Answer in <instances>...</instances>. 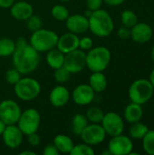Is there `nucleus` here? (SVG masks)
Masks as SVG:
<instances>
[{"mask_svg": "<svg viewBox=\"0 0 154 155\" xmlns=\"http://www.w3.org/2000/svg\"><path fill=\"white\" fill-rule=\"evenodd\" d=\"M13 67L17 69L22 74L33 73L40 64V53L30 44L15 46V50L11 55Z\"/></svg>", "mask_w": 154, "mask_h": 155, "instance_id": "1", "label": "nucleus"}, {"mask_svg": "<svg viewBox=\"0 0 154 155\" xmlns=\"http://www.w3.org/2000/svg\"><path fill=\"white\" fill-rule=\"evenodd\" d=\"M89 30L98 37L109 36L114 29V22L112 15L104 9L93 11L88 17Z\"/></svg>", "mask_w": 154, "mask_h": 155, "instance_id": "2", "label": "nucleus"}, {"mask_svg": "<svg viewBox=\"0 0 154 155\" xmlns=\"http://www.w3.org/2000/svg\"><path fill=\"white\" fill-rule=\"evenodd\" d=\"M112 59L111 51L105 46H94L86 53V67L92 72H103Z\"/></svg>", "mask_w": 154, "mask_h": 155, "instance_id": "3", "label": "nucleus"}, {"mask_svg": "<svg viewBox=\"0 0 154 155\" xmlns=\"http://www.w3.org/2000/svg\"><path fill=\"white\" fill-rule=\"evenodd\" d=\"M58 35L50 29L40 28L32 32L29 44L39 53H46L49 50L56 47Z\"/></svg>", "mask_w": 154, "mask_h": 155, "instance_id": "4", "label": "nucleus"}, {"mask_svg": "<svg viewBox=\"0 0 154 155\" xmlns=\"http://www.w3.org/2000/svg\"><path fill=\"white\" fill-rule=\"evenodd\" d=\"M15 96L24 102H30L38 97L41 93L40 83L29 76L21 77V79L14 85Z\"/></svg>", "mask_w": 154, "mask_h": 155, "instance_id": "5", "label": "nucleus"}, {"mask_svg": "<svg viewBox=\"0 0 154 155\" xmlns=\"http://www.w3.org/2000/svg\"><path fill=\"white\" fill-rule=\"evenodd\" d=\"M154 88L148 79H137L132 83L128 90V96L131 102L144 104L153 96Z\"/></svg>", "mask_w": 154, "mask_h": 155, "instance_id": "6", "label": "nucleus"}, {"mask_svg": "<svg viewBox=\"0 0 154 155\" xmlns=\"http://www.w3.org/2000/svg\"><path fill=\"white\" fill-rule=\"evenodd\" d=\"M41 115L35 108H27L22 111L16 125L22 131L24 135H29L36 133L40 127Z\"/></svg>", "mask_w": 154, "mask_h": 155, "instance_id": "7", "label": "nucleus"}, {"mask_svg": "<svg viewBox=\"0 0 154 155\" xmlns=\"http://www.w3.org/2000/svg\"><path fill=\"white\" fill-rule=\"evenodd\" d=\"M22 109L20 105L12 99H5L0 102V119L6 124H16Z\"/></svg>", "mask_w": 154, "mask_h": 155, "instance_id": "8", "label": "nucleus"}, {"mask_svg": "<svg viewBox=\"0 0 154 155\" xmlns=\"http://www.w3.org/2000/svg\"><path fill=\"white\" fill-rule=\"evenodd\" d=\"M64 66L71 74H78L86 67V53L79 48L64 54Z\"/></svg>", "mask_w": 154, "mask_h": 155, "instance_id": "9", "label": "nucleus"}, {"mask_svg": "<svg viewBox=\"0 0 154 155\" xmlns=\"http://www.w3.org/2000/svg\"><path fill=\"white\" fill-rule=\"evenodd\" d=\"M101 124L106 134L111 137L121 134L124 131V121L123 117L115 112L104 114Z\"/></svg>", "mask_w": 154, "mask_h": 155, "instance_id": "10", "label": "nucleus"}, {"mask_svg": "<svg viewBox=\"0 0 154 155\" xmlns=\"http://www.w3.org/2000/svg\"><path fill=\"white\" fill-rule=\"evenodd\" d=\"M106 133L101 124H88L84 129L80 137L83 143H85L91 146L98 145L102 143L106 138Z\"/></svg>", "mask_w": 154, "mask_h": 155, "instance_id": "11", "label": "nucleus"}, {"mask_svg": "<svg viewBox=\"0 0 154 155\" xmlns=\"http://www.w3.org/2000/svg\"><path fill=\"white\" fill-rule=\"evenodd\" d=\"M108 149L112 155H129L133 150L132 139L123 134L112 136L108 143Z\"/></svg>", "mask_w": 154, "mask_h": 155, "instance_id": "12", "label": "nucleus"}, {"mask_svg": "<svg viewBox=\"0 0 154 155\" xmlns=\"http://www.w3.org/2000/svg\"><path fill=\"white\" fill-rule=\"evenodd\" d=\"M71 97L75 104L79 106H85L93 102L95 98V92L88 84H81L74 89Z\"/></svg>", "mask_w": 154, "mask_h": 155, "instance_id": "13", "label": "nucleus"}, {"mask_svg": "<svg viewBox=\"0 0 154 155\" xmlns=\"http://www.w3.org/2000/svg\"><path fill=\"white\" fill-rule=\"evenodd\" d=\"M4 144L9 149H16L21 146L24 140V134L16 124L6 125L1 135Z\"/></svg>", "mask_w": 154, "mask_h": 155, "instance_id": "14", "label": "nucleus"}, {"mask_svg": "<svg viewBox=\"0 0 154 155\" xmlns=\"http://www.w3.org/2000/svg\"><path fill=\"white\" fill-rule=\"evenodd\" d=\"M64 22L67 30L77 35H83L89 30V21L84 15H70Z\"/></svg>", "mask_w": 154, "mask_h": 155, "instance_id": "15", "label": "nucleus"}, {"mask_svg": "<svg viewBox=\"0 0 154 155\" xmlns=\"http://www.w3.org/2000/svg\"><path fill=\"white\" fill-rule=\"evenodd\" d=\"M71 98V94L64 85L58 84L54 86L49 94V102L50 104L56 108H61L65 106Z\"/></svg>", "mask_w": 154, "mask_h": 155, "instance_id": "16", "label": "nucleus"}, {"mask_svg": "<svg viewBox=\"0 0 154 155\" xmlns=\"http://www.w3.org/2000/svg\"><path fill=\"white\" fill-rule=\"evenodd\" d=\"M153 35L152 26L144 22L137 23L131 28V38L138 44H145L151 40Z\"/></svg>", "mask_w": 154, "mask_h": 155, "instance_id": "17", "label": "nucleus"}, {"mask_svg": "<svg viewBox=\"0 0 154 155\" xmlns=\"http://www.w3.org/2000/svg\"><path fill=\"white\" fill-rule=\"evenodd\" d=\"M9 9L11 16L17 21H25L34 14L33 5L26 1H15Z\"/></svg>", "mask_w": 154, "mask_h": 155, "instance_id": "18", "label": "nucleus"}, {"mask_svg": "<svg viewBox=\"0 0 154 155\" xmlns=\"http://www.w3.org/2000/svg\"><path fill=\"white\" fill-rule=\"evenodd\" d=\"M78 45H79V36L68 31L63 34L61 36H59L56 48L65 54L71 51L77 49Z\"/></svg>", "mask_w": 154, "mask_h": 155, "instance_id": "19", "label": "nucleus"}, {"mask_svg": "<svg viewBox=\"0 0 154 155\" xmlns=\"http://www.w3.org/2000/svg\"><path fill=\"white\" fill-rule=\"evenodd\" d=\"M143 116V110L142 105L133 102H131V104H129L123 111L124 120L129 124H133L141 121Z\"/></svg>", "mask_w": 154, "mask_h": 155, "instance_id": "20", "label": "nucleus"}, {"mask_svg": "<svg viewBox=\"0 0 154 155\" xmlns=\"http://www.w3.org/2000/svg\"><path fill=\"white\" fill-rule=\"evenodd\" d=\"M88 84L95 92V94H98L106 90L108 81L103 72H92V74L89 77Z\"/></svg>", "mask_w": 154, "mask_h": 155, "instance_id": "21", "label": "nucleus"}, {"mask_svg": "<svg viewBox=\"0 0 154 155\" xmlns=\"http://www.w3.org/2000/svg\"><path fill=\"white\" fill-rule=\"evenodd\" d=\"M53 143L58 150L59 153H64V154L65 153L70 154L74 145L73 139L70 136L66 134H63L55 135V137L54 138Z\"/></svg>", "mask_w": 154, "mask_h": 155, "instance_id": "22", "label": "nucleus"}, {"mask_svg": "<svg viewBox=\"0 0 154 155\" xmlns=\"http://www.w3.org/2000/svg\"><path fill=\"white\" fill-rule=\"evenodd\" d=\"M45 61H46V63L50 68L55 70V69L62 67L64 65V54L62 53L56 47H54V48L49 50L48 52H46Z\"/></svg>", "mask_w": 154, "mask_h": 155, "instance_id": "23", "label": "nucleus"}, {"mask_svg": "<svg viewBox=\"0 0 154 155\" xmlns=\"http://www.w3.org/2000/svg\"><path fill=\"white\" fill-rule=\"evenodd\" d=\"M88 124L89 122L85 114H76L73 116L71 121V131L74 135L80 136L84 129L88 125Z\"/></svg>", "mask_w": 154, "mask_h": 155, "instance_id": "24", "label": "nucleus"}, {"mask_svg": "<svg viewBox=\"0 0 154 155\" xmlns=\"http://www.w3.org/2000/svg\"><path fill=\"white\" fill-rule=\"evenodd\" d=\"M148 131H149L148 126L139 121V122L131 124V126L129 128V135L133 139L142 140L145 136Z\"/></svg>", "mask_w": 154, "mask_h": 155, "instance_id": "25", "label": "nucleus"}, {"mask_svg": "<svg viewBox=\"0 0 154 155\" xmlns=\"http://www.w3.org/2000/svg\"><path fill=\"white\" fill-rule=\"evenodd\" d=\"M15 50V42L9 37L0 38V57H8Z\"/></svg>", "mask_w": 154, "mask_h": 155, "instance_id": "26", "label": "nucleus"}, {"mask_svg": "<svg viewBox=\"0 0 154 155\" xmlns=\"http://www.w3.org/2000/svg\"><path fill=\"white\" fill-rule=\"evenodd\" d=\"M88 122L92 123V124H101L104 113L103 111L98 107V106H92L90 108L87 109L86 113L84 114Z\"/></svg>", "mask_w": 154, "mask_h": 155, "instance_id": "27", "label": "nucleus"}, {"mask_svg": "<svg viewBox=\"0 0 154 155\" xmlns=\"http://www.w3.org/2000/svg\"><path fill=\"white\" fill-rule=\"evenodd\" d=\"M51 15L54 17V19H55L56 21L64 22L70 15V13H69L68 8L65 5L57 4V5H54L52 7V9H51Z\"/></svg>", "mask_w": 154, "mask_h": 155, "instance_id": "28", "label": "nucleus"}, {"mask_svg": "<svg viewBox=\"0 0 154 155\" xmlns=\"http://www.w3.org/2000/svg\"><path fill=\"white\" fill-rule=\"evenodd\" d=\"M121 21L124 26L132 28L134 25L138 23V16L133 10L126 9L121 14Z\"/></svg>", "mask_w": 154, "mask_h": 155, "instance_id": "29", "label": "nucleus"}, {"mask_svg": "<svg viewBox=\"0 0 154 155\" xmlns=\"http://www.w3.org/2000/svg\"><path fill=\"white\" fill-rule=\"evenodd\" d=\"M143 140V148L144 152L149 155H154V130L147 132Z\"/></svg>", "mask_w": 154, "mask_h": 155, "instance_id": "30", "label": "nucleus"}, {"mask_svg": "<svg viewBox=\"0 0 154 155\" xmlns=\"http://www.w3.org/2000/svg\"><path fill=\"white\" fill-rule=\"evenodd\" d=\"M95 153L93 146L83 143L74 145L70 154L71 155H93Z\"/></svg>", "mask_w": 154, "mask_h": 155, "instance_id": "31", "label": "nucleus"}, {"mask_svg": "<svg viewBox=\"0 0 154 155\" xmlns=\"http://www.w3.org/2000/svg\"><path fill=\"white\" fill-rule=\"evenodd\" d=\"M71 74H72L63 65L62 67H59V68L54 70V80L58 84H64L69 81V79L71 78Z\"/></svg>", "mask_w": 154, "mask_h": 155, "instance_id": "32", "label": "nucleus"}, {"mask_svg": "<svg viewBox=\"0 0 154 155\" xmlns=\"http://www.w3.org/2000/svg\"><path fill=\"white\" fill-rule=\"evenodd\" d=\"M25 25L27 29L31 32H34L43 26V20L40 15H32L28 19L25 20Z\"/></svg>", "mask_w": 154, "mask_h": 155, "instance_id": "33", "label": "nucleus"}, {"mask_svg": "<svg viewBox=\"0 0 154 155\" xmlns=\"http://www.w3.org/2000/svg\"><path fill=\"white\" fill-rule=\"evenodd\" d=\"M21 75H22V74H21L17 69H15V67H13V68L8 69V70L5 72V81H6L9 84L15 85V84L21 79V77H22Z\"/></svg>", "mask_w": 154, "mask_h": 155, "instance_id": "34", "label": "nucleus"}, {"mask_svg": "<svg viewBox=\"0 0 154 155\" xmlns=\"http://www.w3.org/2000/svg\"><path fill=\"white\" fill-rule=\"evenodd\" d=\"M93 47V41L90 36H83L79 38L78 48L83 51H89Z\"/></svg>", "mask_w": 154, "mask_h": 155, "instance_id": "35", "label": "nucleus"}, {"mask_svg": "<svg viewBox=\"0 0 154 155\" xmlns=\"http://www.w3.org/2000/svg\"><path fill=\"white\" fill-rule=\"evenodd\" d=\"M103 0H85V5L87 9L95 11L102 8Z\"/></svg>", "mask_w": 154, "mask_h": 155, "instance_id": "36", "label": "nucleus"}, {"mask_svg": "<svg viewBox=\"0 0 154 155\" xmlns=\"http://www.w3.org/2000/svg\"><path fill=\"white\" fill-rule=\"evenodd\" d=\"M27 143L32 147H36L41 143V138H40L39 134H37V132L27 135Z\"/></svg>", "mask_w": 154, "mask_h": 155, "instance_id": "37", "label": "nucleus"}, {"mask_svg": "<svg viewBox=\"0 0 154 155\" xmlns=\"http://www.w3.org/2000/svg\"><path fill=\"white\" fill-rule=\"evenodd\" d=\"M117 35L120 39L126 40L131 37V28L127 26H122L118 29L117 31Z\"/></svg>", "mask_w": 154, "mask_h": 155, "instance_id": "38", "label": "nucleus"}, {"mask_svg": "<svg viewBox=\"0 0 154 155\" xmlns=\"http://www.w3.org/2000/svg\"><path fill=\"white\" fill-rule=\"evenodd\" d=\"M43 154L44 155H58L59 152L56 149V147L54 145V143L51 144H47L44 150H43Z\"/></svg>", "mask_w": 154, "mask_h": 155, "instance_id": "39", "label": "nucleus"}, {"mask_svg": "<svg viewBox=\"0 0 154 155\" xmlns=\"http://www.w3.org/2000/svg\"><path fill=\"white\" fill-rule=\"evenodd\" d=\"M16 0H0V8H9Z\"/></svg>", "mask_w": 154, "mask_h": 155, "instance_id": "40", "label": "nucleus"}, {"mask_svg": "<svg viewBox=\"0 0 154 155\" xmlns=\"http://www.w3.org/2000/svg\"><path fill=\"white\" fill-rule=\"evenodd\" d=\"M125 0H103L104 3H106L110 6H118L121 5Z\"/></svg>", "mask_w": 154, "mask_h": 155, "instance_id": "41", "label": "nucleus"}, {"mask_svg": "<svg viewBox=\"0 0 154 155\" xmlns=\"http://www.w3.org/2000/svg\"><path fill=\"white\" fill-rule=\"evenodd\" d=\"M5 127H6V124L0 119V136L3 134V133H4V131H5Z\"/></svg>", "mask_w": 154, "mask_h": 155, "instance_id": "42", "label": "nucleus"}, {"mask_svg": "<svg viewBox=\"0 0 154 155\" xmlns=\"http://www.w3.org/2000/svg\"><path fill=\"white\" fill-rule=\"evenodd\" d=\"M36 153L33 151H30V150H25V151H22L20 153V155H35Z\"/></svg>", "mask_w": 154, "mask_h": 155, "instance_id": "43", "label": "nucleus"}, {"mask_svg": "<svg viewBox=\"0 0 154 155\" xmlns=\"http://www.w3.org/2000/svg\"><path fill=\"white\" fill-rule=\"evenodd\" d=\"M149 81L151 82L152 85L153 86L154 88V68L152 70L151 74H150V77H149Z\"/></svg>", "mask_w": 154, "mask_h": 155, "instance_id": "44", "label": "nucleus"}, {"mask_svg": "<svg viewBox=\"0 0 154 155\" xmlns=\"http://www.w3.org/2000/svg\"><path fill=\"white\" fill-rule=\"evenodd\" d=\"M92 13H93V11H92V10H89V9H86L84 15H85V16H86V17L88 18V17H89V16H90V15H92Z\"/></svg>", "mask_w": 154, "mask_h": 155, "instance_id": "45", "label": "nucleus"}, {"mask_svg": "<svg viewBox=\"0 0 154 155\" xmlns=\"http://www.w3.org/2000/svg\"><path fill=\"white\" fill-rule=\"evenodd\" d=\"M102 155H112V153H111V152L109 151V149L107 148V150L102 152Z\"/></svg>", "mask_w": 154, "mask_h": 155, "instance_id": "46", "label": "nucleus"}, {"mask_svg": "<svg viewBox=\"0 0 154 155\" xmlns=\"http://www.w3.org/2000/svg\"><path fill=\"white\" fill-rule=\"evenodd\" d=\"M151 57H152V61L154 62V45L152 46V51H151Z\"/></svg>", "mask_w": 154, "mask_h": 155, "instance_id": "47", "label": "nucleus"}, {"mask_svg": "<svg viewBox=\"0 0 154 155\" xmlns=\"http://www.w3.org/2000/svg\"><path fill=\"white\" fill-rule=\"evenodd\" d=\"M58 1H60V2H69L71 0H58Z\"/></svg>", "mask_w": 154, "mask_h": 155, "instance_id": "48", "label": "nucleus"}]
</instances>
